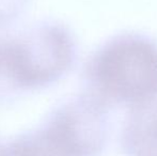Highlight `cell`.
I'll return each instance as SVG.
<instances>
[{
	"label": "cell",
	"instance_id": "7a4b0ae2",
	"mask_svg": "<svg viewBox=\"0 0 157 156\" xmlns=\"http://www.w3.org/2000/svg\"><path fill=\"white\" fill-rule=\"evenodd\" d=\"M75 60V41L62 26H37L0 40V96L52 85Z\"/></svg>",
	"mask_w": 157,
	"mask_h": 156
},
{
	"label": "cell",
	"instance_id": "3957f363",
	"mask_svg": "<svg viewBox=\"0 0 157 156\" xmlns=\"http://www.w3.org/2000/svg\"><path fill=\"white\" fill-rule=\"evenodd\" d=\"M108 110L87 93L63 104L41 134L58 156H96L108 137Z\"/></svg>",
	"mask_w": 157,
	"mask_h": 156
},
{
	"label": "cell",
	"instance_id": "6da1fadb",
	"mask_svg": "<svg viewBox=\"0 0 157 156\" xmlns=\"http://www.w3.org/2000/svg\"><path fill=\"white\" fill-rule=\"evenodd\" d=\"M85 82L87 93L107 108L157 101V43L138 33L113 36L89 59Z\"/></svg>",
	"mask_w": 157,
	"mask_h": 156
},
{
	"label": "cell",
	"instance_id": "277c9868",
	"mask_svg": "<svg viewBox=\"0 0 157 156\" xmlns=\"http://www.w3.org/2000/svg\"><path fill=\"white\" fill-rule=\"evenodd\" d=\"M122 139L132 156H157V101L130 109Z\"/></svg>",
	"mask_w": 157,
	"mask_h": 156
},
{
	"label": "cell",
	"instance_id": "8992f818",
	"mask_svg": "<svg viewBox=\"0 0 157 156\" xmlns=\"http://www.w3.org/2000/svg\"><path fill=\"white\" fill-rule=\"evenodd\" d=\"M37 156H52V155H48V154H40V155H37Z\"/></svg>",
	"mask_w": 157,
	"mask_h": 156
},
{
	"label": "cell",
	"instance_id": "52a82bcc",
	"mask_svg": "<svg viewBox=\"0 0 157 156\" xmlns=\"http://www.w3.org/2000/svg\"><path fill=\"white\" fill-rule=\"evenodd\" d=\"M0 156H2V155H0Z\"/></svg>",
	"mask_w": 157,
	"mask_h": 156
},
{
	"label": "cell",
	"instance_id": "5b68a950",
	"mask_svg": "<svg viewBox=\"0 0 157 156\" xmlns=\"http://www.w3.org/2000/svg\"><path fill=\"white\" fill-rule=\"evenodd\" d=\"M23 6L24 0H0V27L17 16Z\"/></svg>",
	"mask_w": 157,
	"mask_h": 156
}]
</instances>
